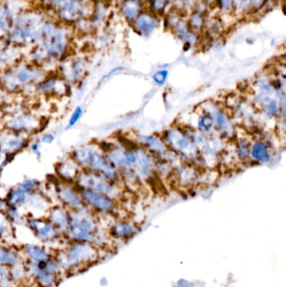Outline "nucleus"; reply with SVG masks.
Returning <instances> with one entry per match:
<instances>
[{"mask_svg":"<svg viewBox=\"0 0 286 287\" xmlns=\"http://www.w3.org/2000/svg\"><path fill=\"white\" fill-rule=\"evenodd\" d=\"M158 16L149 10H143L136 19L131 23L133 28L142 37H149L159 26Z\"/></svg>","mask_w":286,"mask_h":287,"instance_id":"nucleus-18","label":"nucleus"},{"mask_svg":"<svg viewBox=\"0 0 286 287\" xmlns=\"http://www.w3.org/2000/svg\"><path fill=\"white\" fill-rule=\"evenodd\" d=\"M30 152L34 155L37 161L41 162L43 157V153H42V145L39 141L38 138L32 137L30 142H29V147Z\"/></svg>","mask_w":286,"mask_h":287,"instance_id":"nucleus-35","label":"nucleus"},{"mask_svg":"<svg viewBox=\"0 0 286 287\" xmlns=\"http://www.w3.org/2000/svg\"><path fill=\"white\" fill-rule=\"evenodd\" d=\"M29 269L35 275L37 281L43 286L53 285L56 280V275L47 271L41 263H36L34 261H31L29 265Z\"/></svg>","mask_w":286,"mask_h":287,"instance_id":"nucleus-23","label":"nucleus"},{"mask_svg":"<svg viewBox=\"0 0 286 287\" xmlns=\"http://www.w3.org/2000/svg\"><path fill=\"white\" fill-rule=\"evenodd\" d=\"M31 138L2 128L0 130V149L10 156L15 157L28 149Z\"/></svg>","mask_w":286,"mask_h":287,"instance_id":"nucleus-12","label":"nucleus"},{"mask_svg":"<svg viewBox=\"0 0 286 287\" xmlns=\"http://www.w3.org/2000/svg\"><path fill=\"white\" fill-rule=\"evenodd\" d=\"M7 208V203L5 201V197L0 195V212H5Z\"/></svg>","mask_w":286,"mask_h":287,"instance_id":"nucleus-42","label":"nucleus"},{"mask_svg":"<svg viewBox=\"0 0 286 287\" xmlns=\"http://www.w3.org/2000/svg\"><path fill=\"white\" fill-rule=\"evenodd\" d=\"M54 169V176L59 181L65 183L74 184L82 168L68 155L60 160L55 165Z\"/></svg>","mask_w":286,"mask_h":287,"instance_id":"nucleus-16","label":"nucleus"},{"mask_svg":"<svg viewBox=\"0 0 286 287\" xmlns=\"http://www.w3.org/2000/svg\"><path fill=\"white\" fill-rule=\"evenodd\" d=\"M83 114H84V109L82 105H77L75 107L72 113H71L69 118H68V123L66 125V131L74 128L75 126L77 125V123H79L80 120L82 119Z\"/></svg>","mask_w":286,"mask_h":287,"instance_id":"nucleus-31","label":"nucleus"},{"mask_svg":"<svg viewBox=\"0 0 286 287\" xmlns=\"http://www.w3.org/2000/svg\"><path fill=\"white\" fill-rule=\"evenodd\" d=\"M216 5L221 13H233V0H216Z\"/></svg>","mask_w":286,"mask_h":287,"instance_id":"nucleus-37","label":"nucleus"},{"mask_svg":"<svg viewBox=\"0 0 286 287\" xmlns=\"http://www.w3.org/2000/svg\"><path fill=\"white\" fill-rule=\"evenodd\" d=\"M37 138L41 145H51L55 141L56 135L52 132H46V133L41 134L37 136Z\"/></svg>","mask_w":286,"mask_h":287,"instance_id":"nucleus-38","label":"nucleus"},{"mask_svg":"<svg viewBox=\"0 0 286 287\" xmlns=\"http://www.w3.org/2000/svg\"><path fill=\"white\" fill-rule=\"evenodd\" d=\"M43 124L41 116L27 109L14 114H5L2 120L3 129L29 137L40 133Z\"/></svg>","mask_w":286,"mask_h":287,"instance_id":"nucleus-5","label":"nucleus"},{"mask_svg":"<svg viewBox=\"0 0 286 287\" xmlns=\"http://www.w3.org/2000/svg\"><path fill=\"white\" fill-rule=\"evenodd\" d=\"M169 4L170 0H152L148 5H149L148 10L159 17L161 15H166V8Z\"/></svg>","mask_w":286,"mask_h":287,"instance_id":"nucleus-34","label":"nucleus"},{"mask_svg":"<svg viewBox=\"0 0 286 287\" xmlns=\"http://www.w3.org/2000/svg\"><path fill=\"white\" fill-rule=\"evenodd\" d=\"M250 154L259 162L267 163L271 160V154L267 145L264 142H256L252 145Z\"/></svg>","mask_w":286,"mask_h":287,"instance_id":"nucleus-27","label":"nucleus"},{"mask_svg":"<svg viewBox=\"0 0 286 287\" xmlns=\"http://www.w3.org/2000/svg\"><path fill=\"white\" fill-rule=\"evenodd\" d=\"M45 217L55 226L61 235L67 234L70 224L69 211L58 203H52Z\"/></svg>","mask_w":286,"mask_h":287,"instance_id":"nucleus-19","label":"nucleus"},{"mask_svg":"<svg viewBox=\"0 0 286 287\" xmlns=\"http://www.w3.org/2000/svg\"><path fill=\"white\" fill-rule=\"evenodd\" d=\"M55 72L71 87H77L86 79L87 60L84 57L69 55L58 63Z\"/></svg>","mask_w":286,"mask_h":287,"instance_id":"nucleus-7","label":"nucleus"},{"mask_svg":"<svg viewBox=\"0 0 286 287\" xmlns=\"http://www.w3.org/2000/svg\"><path fill=\"white\" fill-rule=\"evenodd\" d=\"M44 2L47 10L53 13V19L70 26L88 19L93 8L88 0H44Z\"/></svg>","mask_w":286,"mask_h":287,"instance_id":"nucleus-4","label":"nucleus"},{"mask_svg":"<svg viewBox=\"0 0 286 287\" xmlns=\"http://www.w3.org/2000/svg\"><path fill=\"white\" fill-rule=\"evenodd\" d=\"M24 251L28 257L30 259V261H34L36 263L44 262V261H48L50 259L47 251L39 244H33V243L26 244L24 247Z\"/></svg>","mask_w":286,"mask_h":287,"instance_id":"nucleus-25","label":"nucleus"},{"mask_svg":"<svg viewBox=\"0 0 286 287\" xmlns=\"http://www.w3.org/2000/svg\"><path fill=\"white\" fill-rule=\"evenodd\" d=\"M13 158H14V157L10 156V155L4 152V151L0 149V167H2V168L5 169V167H7L8 165L10 164Z\"/></svg>","mask_w":286,"mask_h":287,"instance_id":"nucleus-40","label":"nucleus"},{"mask_svg":"<svg viewBox=\"0 0 286 287\" xmlns=\"http://www.w3.org/2000/svg\"><path fill=\"white\" fill-rule=\"evenodd\" d=\"M19 187L24 190L26 193H33L35 191H43L45 182L41 181L37 178H31V177H24L21 181H19L16 184Z\"/></svg>","mask_w":286,"mask_h":287,"instance_id":"nucleus-30","label":"nucleus"},{"mask_svg":"<svg viewBox=\"0 0 286 287\" xmlns=\"http://www.w3.org/2000/svg\"><path fill=\"white\" fill-rule=\"evenodd\" d=\"M19 263V254L14 249L0 243V265L15 266Z\"/></svg>","mask_w":286,"mask_h":287,"instance_id":"nucleus-28","label":"nucleus"},{"mask_svg":"<svg viewBox=\"0 0 286 287\" xmlns=\"http://www.w3.org/2000/svg\"><path fill=\"white\" fill-rule=\"evenodd\" d=\"M46 16L41 10H27L15 15L7 43L24 49L38 45L41 40V27Z\"/></svg>","mask_w":286,"mask_h":287,"instance_id":"nucleus-3","label":"nucleus"},{"mask_svg":"<svg viewBox=\"0 0 286 287\" xmlns=\"http://www.w3.org/2000/svg\"><path fill=\"white\" fill-rule=\"evenodd\" d=\"M238 155L241 157V158H245L246 156H248V154L250 152V149H249V145L248 143L245 140H243L239 143L238 145Z\"/></svg>","mask_w":286,"mask_h":287,"instance_id":"nucleus-39","label":"nucleus"},{"mask_svg":"<svg viewBox=\"0 0 286 287\" xmlns=\"http://www.w3.org/2000/svg\"><path fill=\"white\" fill-rule=\"evenodd\" d=\"M28 194L29 193L22 190L15 184V186H11L10 188L8 189L4 197L7 203L8 207L24 209L27 198H28Z\"/></svg>","mask_w":286,"mask_h":287,"instance_id":"nucleus-21","label":"nucleus"},{"mask_svg":"<svg viewBox=\"0 0 286 287\" xmlns=\"http://www.w3.org/2000/svg\"><path fill=\"white\" fill-rule=\"evenodd\" d=\"M165 139L166 143L171 145L175 151H178L186 157H195L197 155L195 144L193 142V140L182 132L176 130L167 131Z\"/></svg>","mask_w":286,"mask_h":287,"instance_id":"nucleus-14","label":"nucleus"},{"mask_svg":"<svg viewBox=\"0 0 286 287\" xmlns=\"http://www.w3.org/2000/svg\"><path fill=\"white\" fill-rule=\"evenodd\" d=\"M74 185L78 189H87L102 193L113 200L116 201L120 197V190L117 184L89 169L80 171Z\"/></svg>","mask_w":286,"mask_h":287,"instance_id":"nucleus-6","label":"nucleus"},{"mask_svg":"<svg viewBox=\"0 0 286 287\" xmlns=\"http://www.w3.org/2000/svg\"><path fill=\"white\" fill-rule=\"evenodd\" d=\"M71 86L58 75L56 72H50L44 79L37 83L34 87L33 96L41 98H62L68 96Z\"/></svg>","mask_w":286,"mask_h":287,"instance_id":"nucleus-9","label":"nucleus"},{"mask_svg":"<svg viewBox=\"0 0 286 287\" xmlns=\"http://www.w3.org/2000/svg\"><path fill=\"white\" fill-rule=\"evenodd\" d=\"M96 147V144H87L74 148L69 153V156L82 169H87L91 159V154Z\"/></svg>","mask_w":286,"mask_h":287,"instance_id":"nucleus-20","label":"nucleus"},{"mask_svg":"<svg viewBox=\"0 0 286 287\" xmlns=\"http://www.w3.org/2000/svg\"><path fill=\"white\" fill-rule=\"evenodd\" d=\"M166 76H167V71L163 70L157 72L154 75V80L157 83L162 84L166 79Z\"/></svg>","mask_w":286,"mask_h":287,"instance_id":"nucleus-41","label":"nucleus"},{"mask_svg":"<svg viewBox=\"0 0 286 287\" xmlns=\"http://www.w3.org/2000/svg\"><path fill=\"white\" fill-rule=\"evenodd\" d=\"M70 25L46 18L41 27L38 46L49 60L57 67L58 63L71 55Z\"/></svg>","mask_w":286,"mask_h":287,"instance_id":"nucleus-2","label":"nucleus"},{"mask_svg":"<svg viewBox=\"0 0 286 287\" xmlns=\"http://www.w3.org/2000/svg\"><path fill=\"white\" fill-rule=\"evenodd\" d=\"M142 0H123L120 5V12L126 21L132 23L138 15L144 10Z\"/></svg>","mask_w":286,"mask_h":287,"instance_id":"nucleus-22","label":"nucleus"},{"mask_svg":"<svg viewBox=\"0 0 286 287\" xmlns=\"http://www.w3.org/2000/svg\"><path fill=\"white\" fill-rule=\"evenodd\" d=\"M5 213L13 227H26L27 214L23 209L8 207Z\"/></svg>","mask_w":286,"mask_h":287,"instance_id":"nucleus-24","label":"nucleus"},{"mask_svg":"<svg viewBox=\"0 0 286 287\" xmlns=\"http://www.w3.org/2000/svg\"><path fill=\"white\" fill-rule=\"evenodd\" d=\"M144 145H146L149 150L154 151L155 153L165 152L166 150V145H164L163 142H161L158 138L154 137V136H145L144 137Z\"/></svg>","mask_w":286,"mask_h":287,"instance_id":"nucleus-32","label":"nucleus"},{"mask_svg":"<svg viewBox=\"0 0 286 287\" xmlns=\"http://www.w3.org/2000/svg\"><path fill=\"white\" fill-rule=\"evenodd\" d=\"M136 231L132 225L124 222H115L111 225L110 234L117 238L130 236Z\"/></svg>","mask_w":286,"mask_h":287,"instance_id":"nucleus-29","label":"nucleus"},{"mask_svg":"<svg viewBox=\"0 0 286 287\" xmlns=\"http://www.w3.org/2000/svg\"><path fill=\"white\" fill-rule=\"evenodd\" d=\"M213 126V118L211 115L201 116L198 120V128L201 131H209Z\"/></svg>","mask_w":286,"mask_h":287,"instance_id":"nucleus-36","label":"nucleus"},{"mask_svg":"<svg viewBox=\"0 0 286 287\" xmlns=\"http://www.w3.org/2000/svg\"><path fill=\"white\" fill-rule=\"evenodd\" d=\"M97 256L98 252L92 244L85 242L74 241L65 253L59 257L58 262L62 268H73L82 264L95 261Z\"/></svg>","mask_w":286,"mask_h":287,"instance_id":"nucleus-8","label":"nucleus"},{"mask_svg":"<svg viewBox=\"0 0 286 287\" xmlns=\"http://www.w3.org/2000/svg\"><path fill=\"white\" fill-rule=\"evenodd\" d=\"M79 191L86 208L98 216L112 214L117 209L116 201L108 196L87 189H79Z\"/></svg>","mask_w":286,"mask_h":287,"instance_id":"nucleus-10","label":"nucleus"},{"mask_svg":"<svg viewBox=\"0 0 286 287\" xmlns=\"http://www.w3.org/2000/svg\"><path fill=\"white\" fill-rule=\"evenodd\" d=\"M24 57L23 49L6 41H0V72L12 68L24 60Z\"/></svg>","mask_w":286,"mask_h":287,"instance_id":"nucleus-17","label":"nucleus"},{"mask_svg":"<svg viewBox=\"0 0 286 287\" xmlns=\"http://www.w3.org/2000/svg\"><path fill=\"white\" fill-rule=\"evenodd\" d=\"M3 174H4V168L0 167V186L2 185Z\"/></svg>","mask_w":286,"mask_h":287,"instance_id":"nucleus-43","label":"nucleus"},{"mask_svg":"<svg viewBox=\"0 0 286 287\" xmlns=\"http://www.w3.org/2000/svg\"><path fill=\"white\" fill-rule=\"evenodd\" d=\"M87 169L100 174L105 178L116 184L119 180V173L118 171L113 167V165L111 164L106 155L104 152H102L97 144L96 147L91 154V159H90L89 164Z\"/></svg>","mask_w":286,"mask_h":287,"instance_id":"nucleus-13","label":"nucleus"},{"mask_svg":"<svg viewBox=\"0 0 286 287\" xmlns=\"http://www.w3.org/2000/svg\"><path fill=\"white\" fill-rule=\"evenodd\" d=\"M48 73L24 59L12 68L0 72V89L17 96H33L35 86Z\"/></svg>","mask_w":286,"mask_h":287,"instance_id":"nucleus-1","label":"nucleus"},{"mask_svg":"<svg viewBox=\"0 0 286 287\" xmlns=\"http://www.w3.org/2000/svg\"><path fill=\"white\" fill-rule=\"evenodd\" d=\"M207 15L202 10H196L190 14L188 19V25L193 31L199 34L203 31L207 24Z\"/></svg>","mask_w":286,"mask_h":287,"instance_id":"nucleus-26","label":"nucleus"},{"mask_svg":"<svg viewBox=\"0 0 286 287\" xmlns=\"http://www.w3.org/2000/svg\"><path fill=\"white\" fill-rule=\"evenodd\" d=\"M142 1L144 4H147V5H149V3L151 2L152 0H142Z\"/></svg>","mask_w":286,"mask_h":287,"instance_id":"nucleus-44","label":"nucleus"},{"mask_svg":"<svg viewBox=\"0 0 286 287\" xmlns=\"http://www.w3.org/2000/svg\"><path fill=\"white\" fill-rule=\"evenodd\" d=\"M52 204L51 199L44 191H35L28 194L24 212L33 216H45Z\"/></svg>","mask_w":286,"mask_h":287,"instance_id":"nucleus-15","label":"nucleus"},{"mask_svg":"<svg viewBox=\"0 0 286 287\" xmlns=\"http://www.w3.org/2000/svg\"><path fill=\"white\" fill-rule=\"evenodd\" d=\"M26 228L41 242L51 243L61 235L45 216L27 214Z\"/></svg>","mask_w":286,"mask_h":287,"instance_id":"nucleus-11","label":"nucleus"},{"mask_svg":"<svg viewBox=\"0 0 286 287\" xmlns=\"http://www.w3.org/2000/svg\"><path fill=\"white\" fill-rule=\"evenodd\" d=\"M14 227L9 222L5 212H0V239L5 240L11 236Z\"/></svg>","mask_w":286,"mask_h":287,"instance_id":"nucleus-33","label":"nucleus"}]
</instances>
